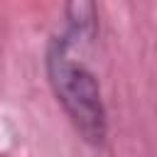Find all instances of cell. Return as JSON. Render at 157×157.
<instances>
[{
	"mask_svg": "<svg viewBox=\"0 0 157 157\" xmlns=\"http://www.w3.org/2000/svg\"><path fill=\"white\" fill-rule=\"evenodd\" d=\"M44 69L47 81L74 130L83 142L101 147L108 137V113L103 93L91 69L74 56V44L64 34L49 39L44 52Z\"/></svg>",
	"mask_w": 157,
	"mask_h": 157,
	"instance_id": "cell-1",
	"label": "cell"
},
{
	"mask_svg": "<svg viewBox=\"0 0 157 157\" xmlns=\"http://www.w3.org/2000/svg\"><path fill=\"white\" fill-rule=\"evenodd\" d=\"M66 32L64 37L76 44H91L98 37V0H64Z\"/></svg>",
	"mask_w": 157,
	"mask_h": 157,
	"instance_id": "cell-2",
	"label": "cell"
}]
</instances>
